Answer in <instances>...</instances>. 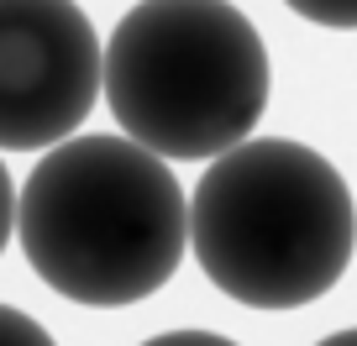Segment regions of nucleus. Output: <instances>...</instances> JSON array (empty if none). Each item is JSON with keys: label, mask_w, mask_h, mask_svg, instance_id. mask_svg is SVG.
Returning <instances> with one entry per match:
<instances>
[{"label": "nucleus", "mask_w": 357, "mask_h": 346, "mask_svg": "<svg viewBox=\"0 0 357 346\" xmlns=\"http://www.w3.org/2000/svg\"><path fill=\"white\" fill-rule=\"evenodd\" d=\"M0 346H58V341H53V336H47L26 310L0 304Z\"/></svg>", "instance_id": "423d86ee"}, {"label": "nucleus", "mask_w": 357, "mask_h": 346, "mask_svg": "<svg viewBox=\"0 0 357 346\" xmlns=\"http://www.w3.org/2000/svg\"><path fill=\"white\" fill-rule=\"evenodd\" d=\"M268 47L231 0H137L100 47V90L137 147L221 157L268 111Z\"/></svg>", "instance_id": "7ed1b4c3"}, {"label": "nucleus", "mask_w": 357, "mask_h": 346, "mask_svg": "<svg viewBox=\"0 0 357 346\" xmlns=\"http://www.w3.org/2000/svg\"><path fill=\"white\" fill-rule=\"evenodd\" d=\"M32 273L89 310L158 294L190 246V200L168 157L132 136H63L16 194Z\"/></svg>", "instance_id": "f257e3e1"}, {"label": "nucleus", "mask_w": 357, "mask_h": 346, "mask_svg": "<svg viewBox=\"0 0 357 346\" xmlns=\"http://www.w3.org/2000/svg\"><path fill=\"white\" fill-rule=\"evenodd\" d=\"M205 278L252 310H300L342 283L357 205L331 157L289 136H247L211 157L190 200Z\"/></svg>", "instance_id": "f03ea898"}, {"label": "nucleus", "mask_w": 357, "mask_h": 346, "mask_svg": "<svg viewBox=\"0 0 357 346\" xmlns=\"http://www.w3.org/2000/svg\"><path fill=\"white\" fill-rule=\"evenodd\" d=\"M315 346H357V325H352V331H336V336H326V341H315Z\"/></svg>", "instance_id": "1a4fd4ad"}, {"label": "nucleus", "mask_w": 357, "mask_h": 346, "mask_svg": "<svg viewBox=\"0 0 357 346\" xmlns=\"http://www.w3.org/2000/svg\"><path fill=\"white\" fill-rule=\"evenodd\" d=\"M294 16L315 26H331V32H357V0H284Z\"/></svg>", "instance_id": "39448f33"}, {"label": "nucleus", "mask_w": 357, "mask_h": 346, "mask_svg": "<svg viewBox=\"0 0 357 346\" xmlns=\"http://www.w3.org/2000/svg\"><path fill=\"white\" fill-rule=\"evenodd\" d=\"M11 231H16V189H11V173H6V163H0V252H6Z\"/></svg>", "instance_id": "6e6552de"}, {"label": "nucleus", "mask_w": 357, "mask_h": 346, "mask_svg": "<svg viewBox=\"0 0 357 346\" xmlns=\"http://www.w3.org/2000/svg\"><path fill=\"white\" fill-rule=\"evenodd\" d=\"M100 100V37L74 0H0V152L63 142Z\"/></svg>", "instance_id": "20e7f679"}, {"label": "nucleus", "mask_w": 357, "mask_h": 346, "mask_svg": "<svg viewBox=\"0 0 357 346\" xmlns=\"http://www.w3.org/2000/svg\"><path fill=\"white\" fill-rule=\"evenodd\" d=\"M142 346H236V341H226L215 331H168V336H153Z\"/></svg>", "instance_id": "0eeeda50"}]
</instances>
